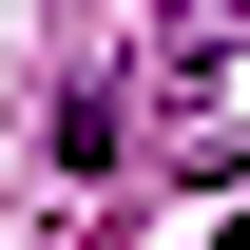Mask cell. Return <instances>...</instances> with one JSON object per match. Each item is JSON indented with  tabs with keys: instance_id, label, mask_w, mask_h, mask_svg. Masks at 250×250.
Returning <instances> with one entry per match:
<instances>
[{
	"instance_id": "6da1fadb",
	"label": "cell",
	"mask_w": 250,
	"mask_h": 250,
	"mask_svg": "<svg viewBox=\"0 0 250 250\" xmlns=\"http://www.w3.org/2000/svg\"><path fill=\"white\" fill-rule=\"evenodd\" d=\"M154 173H173V192H231V173H250V0H212V20L173 39V77H154Z\"/></svg>"
}]
</instances>
